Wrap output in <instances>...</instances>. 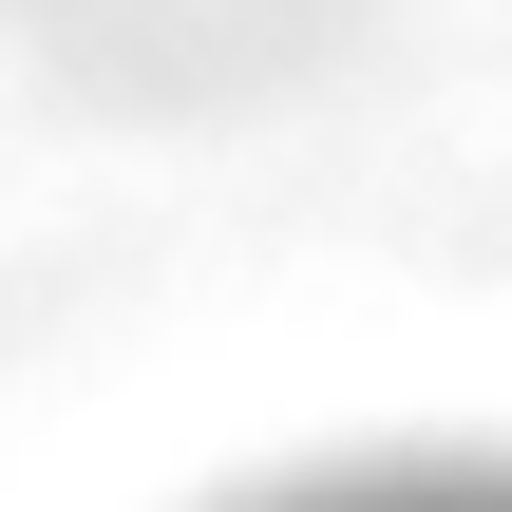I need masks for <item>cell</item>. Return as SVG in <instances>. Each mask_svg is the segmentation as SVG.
<instances>
[{
    "instance_id": "obj_1",
    "label": "cell",
    "mask_w": 512,
    "mask_h": 512,
    "mask_svg": "<svg viewBox=\"0 0 512 512\" xmlns=\"http://www.w3.org/2000/svg\"><path fill=\"white\" fill-rule=\"evenodd\" d=\"M266 512H512V456H456V475H323V494H266Z\"/></svg>"
}]
</instances>
